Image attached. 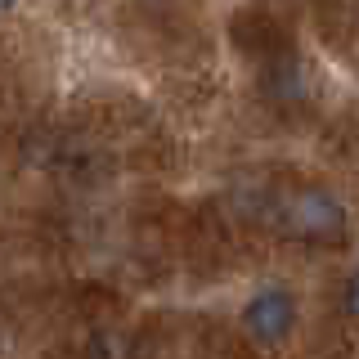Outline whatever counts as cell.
Here are the masks:
<instances>
[{
	"label": "cell",
	"mask_w": 359,
	"mask_h": 359,
	"mask_svg": "<svg viewBox=\"0 0 359 359\" xmlns=\"http://www.w3.org/2000/svg\"><path fill=\"white\" fill-rule=\"evenodd\" d=\"M247 341L265 346V351H274V346H283L292 328H297V292L283 287V283H265L256 287L252 297H247V306L238 314Z\"/></svg>",
	"instance_id": "7a4b0ae2"
},
{
	"label": "cell",
	"mask_w": 359,
	"mask_h": 359,
	"mask_svg": "<svg viewBox=\"0 0 359 359\" xmlns=\"http://www.w3.org/2000/svg\"><path fill=\"white\" fill-rule=\"evenodd\" d=\"M81 359H130V332L126 328H95L81 346Z\"/></svg>",
	"instance_id": "5b68a950"
},
{
	"label": "cell",
	"mask_w": 359,
	"mask_h": 359,
	"mask_svg": "<svg viewBox=\"0 0 359 359\" xmlns=\"http://www.w3.org/2000/svg\"><path fill=\"white\" fill-rule=\"evenodd\" d=\"M256 86H261V99H265L269 108H278V112H292V108H301L310 99L306 63L297 59V50H292V45L256 63Z\"/></svg>",
	"instance_id": "3957f363"
},
{
	"label": "cell",
	"mask_w": 359,
	"mask_h": 359,
	"mask_svg": "<svg viewBox=\"0 0 359 359\" xmlns=\"http://www.w3.org/2000/svg\"><path fill=\"white\" fill-rule=\"evenodd\" d=\"M341 306H346V314H355L359 319V269L351 278H346V292H341Z\"/></svg>",
	"instance_id": "8992f818"
},
{
	"label": "cell",
	"mask_w": 359,
	"mask_h": 359,
	"mask_svg": "<svg viewBox=\"0 0 359 359\" xmlns=\"http://www.w3.org/2000/svg\"><path fill=\"white\" fill-rule=\"evenodd\" d=\"M233 41H238V50H243V54H252L256 63L292 45V41H287V32L278 27V22L269 18V14H261V9H252V14L243 9V14L233 18Z\"/></svg>",
	"instance_id": "277c9868"
},
{
	"label": "cell",
	"mask_w": 359,
	"mask_h": 359,
	"mask_svg": "<svg viewBox=\"0 0 359 359\" xmlns=\"http://www.w3.org/2000/svg\"><path fill=\"white\" fill-rule=\"evenodd\" d=\"M256 220L292 243H310V247H337L351 233L346 202L328 184H297V189H278V194H261L256 198Z\"/></svg>",
	"instance_id": "6da1fadb"
},
{
	"label": "cell",
	"mask_w": 359,
	"mask_h": 359,
	"mask_svg": "<svg viewBox=\"0 0 359 359\" xmlns=\"http://www.w3.org/2000/svg\"><path fill=\"white\" fill-rule=\"evenodd\" d=\"M0 5H5V9H14V5H18V0H0Z\"/></svg>",
	"instance_id": "52a82bcc"
}]
</instances>
